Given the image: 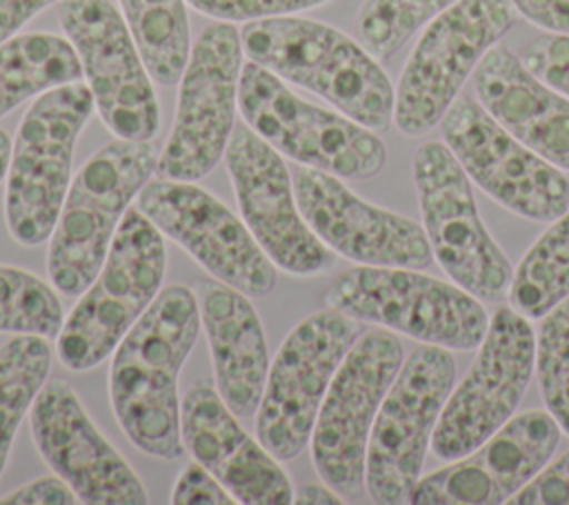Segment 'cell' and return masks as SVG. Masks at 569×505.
<instances>
[{
  "label": "cell",
  "instance_id": "4dcf8cb0",
  "mask_svg": "<svg viewBox=\"0 0 569 505\" xmlns=\"http://www.w3.org/2000/svg\"><path fill=\"white\" fill-rule=\"evenodd\" d=\"M536 376L547 412L569 434V296L542 316L536 334Z\"/></svg>",
  "mask_w": 569,
  "mask_h": 505
},
{
  "label": "cell",
  "instance_id": "ab89813d",
  "mask_svg": "<svg viewBox=\"0 0 569 505\" xmlns=\"http://www.w3.org/2000/svg\"><path fill=\"white\" fill-rule=\"evenodd\" d=\"M11 138L9 133L0 127V182L4 180L7 176V169H9V158H11Z\"/></svg>",
  "mask_w": 569,
  "mask_h": 505
},
{
  "label": "cell",
  "instance_id": "e0dca14e",
  "mask_svg": "<svg viewBox=\"0 0 569 505\" xmlns=\"http://www.w3.org/2000/svg\"><path fill=\"white\" fill-rule=\"evenodd\" d=\"M440 127L469 180L509 211L549 222L569 209L567 176L513 138L473 98L458 96Z\"/></svg>",
  "mask_w": 569,
  "mask_h": 505
},
{
  "label": "cell",
  "instance_id": "83f0119b",
  "mask_svg": "<svg viewBox=\"0 0 569 505\" xmlns=\"http://www.w3.org/2000/svg\"><path fill=\"white\" fill-rule=\"evenodd\" d=\"M507 296L531 318H542L569 296V209L522 256Z\"/></svg>",
  "mask_w": 569,
  "mask_h": 505
},
{
  "label": "cell",
  "instance_id": "ffe728a7",
  "mask_svg": "<svg viewBox=\"0 0 569 505\" xmlns=\"http://www.w3.org/2000/svg\"><path fill=\"white\" fill-rule=\"evenodd\" d=\"M293 191L311 231L353 263L422 269L433 260L422 225L362 200L333 174L300 167Z\"/></svg>",
  "mask_w": 569,
  "mask_h": 505
},
{
  "label": "cell",
  "instance_id": "8992f818",
  "mask_svg": "<svg viewBox=\"0 0 569 505\" xmlns=\"http://www.w3.org/2000/svg\"><path fill=\"white\" fill-rule=\"evenodd\" d=\"M325 298L327 307L360 323L445 349H473L489 327V316L473 294L411 267L345 269L331 280Z\"/></svg>",
  "mask_w": 569,
  "mask_h": 505
},
{
  "label": "cell",
  "instance_id": "1f68e13d",
  "mask_svg": "<svg viewBox=\"0 0 569 505\" xmlns=\"http://www.w3.org/2000/svg\"><path fill=\"white\" fill-rule=\"evenodd\" d=\"M196 11L222 22H251L276 16H293L329 0H187Z\"/></svg>",
  "mask_w": 569,
  "mask_h": 505
},
{
  "label": "cell",
  "instance_id": "ba28073f",
  "mask_svg": "<svg viewBox=\"0 0 569 505\" xmlns=\"http://www.w3.org/2000/svg\"><path fill=\"white\" fill-rule=\"evenodd\" d=\"M513 22L511 0H458L436 16L398 78L393 100L398 131L413 138L440 125L465 80Z\"/></svg>",
  "mask_w": 569,
  "mask_h": 505
},
{
  "label": "cell",
  "instance_id": "d6a6232c",
  "mask_svg": "<svg viewBox=\"0 0 569 505\" xmlns=\"http://www.w3.org/2000/svg\"><path fill=\"white\" fill-rule=\"evenodd\" d=\"M522 62L533 76L569 98V36L545 33L533 38L522 51Z\"/></svg>",
  "mask_w": 569,
  "mask_h": 505
},
{
  "label": "cell",
  "instance_id": "f546056e",
  "mask_svg": "<svg viewBox=\"0 0 569 505\" xmlns=\"http://www.w3.org/2000/svg\"><path fill=\"white\" fill-rule=\"evenodd\" d=\"M458 0H365L356 16V40L378 60H389L405 42Z\"/></svg>",
  "mask_w": 569,
  "mask_h": 505
},
{
  "label": "cell",
  "instance_id": "4fadbf2b",
  "mask_svg": "<svg viewBox=\"0 0 569 505\" xmlns=\"http://www.w3.org/2000/svg\"><path fill=\"white\" fill-rule=\"evenodd\" d=\"M413 182L427 240L447 276L476 298L507 296L511 263L487 231L469 176L445 142L427 140L416 149Z\"/></svg>",
  "mask_w": 569,
  "mask_h": 505
},
{
  "label": "cell",
  "instance_id": "484cf974",
  "mask_svg": "<svg viewBox=\"0 0 569 505\" xmlns=\"http://www.w3.org/2000/svg\"><path fill=\"white\" fill-rule=\"evenodd\" d=\"M138 51L160 85H176L191 53L184 0H118Z\"/></svg>",
  "mask_w": 569,
  "mask_h": 505
},
{
  "label": "cell",
  "instance_id": "d590c367",
  "mask_svg": "<svg viewBox=\"0 0 569 505\" xmlns=\"http://www.w3.org/2000/svg\"><path fill=\"white\" fill-rule=\"evenodd\" d=\"M76 505L80 503L71 485L58 474L38 476L13 492L0 496V505Z\"/></svg>",
  "mask_w": 569,
  "mask_h": 505
},
{
  "label": "cell",
  "instance_id": "7a4b0ae2",
  "mask_svg": "<svg viewBox=\"0 0 569 505\" xmlns=\"http://www.w3.org/2000/svg\"><path fill=\"white\" fill-rule=\"evenodd\" d=\"M244 56L280 80L313 91L340 113L385 131L393 120L396 89L358 40L311 18L276 16L240 29Z\"/></svg>",
  "mask_w": 569,
  "mask_h": 505
},
{
  "label": "cell",
  "instance_id": "30bf717a",
  "mask_svg": "<svg viewBox=\"0 0 569 505\" xmlns=\"http://www.w3.org/2000/svg\"><path fill=\"white\" fill-rule=\"evenodd\" d=\"M242 40L233 22L207 24L180 76L173 127L158 154L156 174L196 182L224 156L236 127Z\"/></svg>",
  "mask_w": 569,
  "mask_h": 505
},
{
  "label": "cell",
  "instance_id": "d4e9b609",
  "mask_svg": "<svg viewBox=\"0 0 569 505\" xmlns=\"http://www.w3.org/2000/svg\"><path fill=\"white\" fill-rule=\"evenodd\" d=\"M80 78L82 65L67 38L16 33L0 42V118L20 102Z\"/></svg>",
  "mask_w": 569,
  "mask_h": 505
},
{
  "label": "cell",
  "instance_id": "6da1fadb",
  "mask_svg": "<svg viewBox=\"0 0 569 505\" xmlns=\"http://www.w3.org/2000/svg\"><path fill=\"white\" fill-rule=\"evenodd\" d=\"M200 300L187 285H169L111 354L109 398L124 436L144 454H184L178 376L200 334Z\"/></svg>",
  "mask_w": 569,
  "mask_h": 505
},
{
  "label": "cell",
  "instance_id": "836d02e7",
  "mask_svg": "<svg viewBox=\"0 0 569 505\" xmlns=\"http://www.w3.org/2000/svg\"><path fill=\"white\" fill-rule=\"evenodd\" d=\"M507 503L511 505H569V449L542 467Z\"/></svg>",
  "mask_w": 569,
  "mask_h": 505
},
{
  "label": "cell",
  "instance_id": "3957f363",
  "mask_svg": "<svg viewBox=\"0 0 569 505\" xmlns=\"http://www.w3.org/2000/svg\"><path fill=\"white\" fill-rule=\"evenodd\" d=\"M151 140L116 138L91 154L71 178L49 236L47 271L64 296H80L98 276L131 200L158 165Z\"/></svg>",
  "mask_w": 569,
  "mask_h": 505
},
{
  "label": "cell",
  "instance_id": "8fae6325",
  "mask_svg": "<svg viewBox=\"0 0 569 505\" xmlns=\"http://www.w3.org/2000/svg\"><path fill=\"white\" fill-rule=\"evenodd\" d=\"M453 378L456 360L438 345L416 347L400 365L367 445L365 487L373 503H409Z\"/></svg>",
  "mask_w": 569,
  "mask_h": 505
},
{
  "label": "cell",
  "instance_id": "4316f807",
  "mask_svg": "<svg viewBox=\"0 0 569 505\" xmlns=\"http://www.w3.org/2000/svg\"><path fill=\"white\" fill-rule=\"evenodd\" d=\"M53 349L47 336L16 334L0 345V478L16 432L47 383Z\"/></svg>",
  "mask_w": 569,
  "mask_h": 505
},
{
  "label": "cell",
  "instance_id": "f1b7e54d",
  "mask_svg": "<svg viewBox=\"0 0 569 505\" xmlns=\"http://www.w3.org/2000/svg\"><path fill=\"white\" fill-rule=\"evenodd\" d=\"M64 323L58 289L40 276L0 265V331L56 338Z\"/></svg>",
  "mask_w": 569,
  "mask_h": 505
},
{
  "label": "cell",
  "instance_id": "d6986e66",
  "mask_svg": "<svg viewBox=\"0 0 569 505\" xmlns=\"http://www.w3.org/2000/svg\"><path fill=\"white\" fill-rule=\"evenodd\" d=\"M44 463L89 505H147L149 496L122 454L102 436L64 380H47L29 412Z\"/></svg>",
  "mask_w": 569,
  "mask_h": 505
},
{
  "label": "cell",
  "instance_id": "e575fe53",
  "mask_svg": "<svg viewBox=\"0 0 569 505\" xmlns=\"http://www.w3.org/2000/svg\"><path fill=\"white\" fill-rule=\"evenodd\" d=\"M173 505H233L238 503L229 489L198 461L189 463L176 478L171 489Z\"/></svg>",
  "mask_w": 569,
  "mask_h": 505
},
{
  "label": "cell",
  "instance_id": "7402d4cb",
  "mask_svg": "<svg viewBox=\"0 0 569 505\" xmlns=\"http://www.w3.org/2000/svg\"><path fill=\"white\" fill-rule=\"evenodd\" d=\"M184 449L244 505H289L293 487L280 461L251 438L209 378L196 380L180 400Z\"/></svg>",
  "mask_w": 569,
  "mask_h": 505
},
{
  "label": "cell",
  "instance_id": "cb8c5ba5",
  "mask_svg": "<svg viewBox=\"0 0 569 505\" xmlns=\"http://www.w3.org/2000/svg\"><path fill=\"white\" fill-rule=\"evenodd\" d=\"M198 300L213 360V383L238 418H251L271 365L260 316L244 291L220 280L207 283Z\"/></svg>",
  "mask_w": 569,
  "mask_h": 505
},
{
  "label": "cell",
  "instance_id": "7c38bea8",
  "mask_svg": "<svg viewBox=\"0 0 569 505\" xmlns=\"http://www.w3.org/2000/svg\"><path fill=\"white\" fill-rule=\"evenodd\" d=\"M402 356L405 347L389 329L362 331L329 383L311 432V458L338 494L365 489L369 434Z\"/></svg>",
  "mask_w": 569,
  "mask_h": 505
},
{
  "label": "cell",
  "instance_id": "5b68a950",
  "mask_svg": "<svg viewBox=\"0 0 569 505\" xmlns=\"http://www.w3.org/2000/svg\"><path fill=\"white\" fill-rule=\"evenodd\" d=\"M93 109L91 89L69 82L36 96L24 111L4 189V220L16 242L36 247L51 236L71 185L73 149Z\"/></svg>",
  "mask_w": 569,
  "mask_h": 505
},
{
  "label": "cell",
  "instance_id": "9a60e30c",
  "mask_svg": "<svg viewBox=\"0 0 569 505\" xmlns=\"http://www.w3.org/2000/svg\"><path fill=\"white\" fill-rule=\"evenodd\" d=\"M58 20L107 129L116 138L151 140L160 129V105L124 16L111 0H60Z\"/></svg>",
  "mask_w": 569,
  "mask_h": 505
},
{
  "label": "cell",
  "instance_id": "44dd1931",
  "mask_svg": "<svg viewBox=\"0 0 569 505\" xmlns=\"http://www.w3.org/2000/svg\"><path fill=\"white\" fill-rule=\"evenodd\" d=\"M560 425L549 412L511 416L473 452L420 478L413 505H498L507 503L551 458Z\"/></svg>",
  "mask_w": 569,
  "mask_h": 505
},
{
  "label": "cell",
  "instance_id": "ac0fdd59",
  "mask_svg": "<svg viewBox=\"0 0 569 505\" xmlns=\"http://www.w3.org/2000/svg\"><path fill=\"white\" fill-rule=\"evenodd\" d=\"M224 162L242 220L273 265L300 278L327 274L333 251L302 218L282 154L249 125H236Z\"/></svg>",
  "mask_w": 569,
  "mask_h": 505
},
{
  "label": "cell",
  "instance_id": "f35d334b",
  "mask_svg": "<svg viewBox=\"0 0 569 505\" xmlns=\"http://www.w3.org/2000/svg\"><path fill=\"white\" fill-rule=\"evenodd\" d=\"M293 503H298V505H340V503H345V498L322 481V483H305L293 494Z\"/></svg>",
  "mask_w": 569,
  "mask_h": 505
},
{
  "label": "cell",
  "instance_id": "74e56055",
  "mask_svg": "<svg viewBox=\"0 0 569 505\" xmlns=\"http://www.w3.org/2000/svg\"><path fill=\"white\" fill-rule=\"evenodd\" d=\"M60 0H0V42L16 36L33 16Z\"/></svg>",
  "mask_w": 569,
  "mask_h": 505
},
{
  "label": "cell",
  "instance_id": "8d00e7d4",
  "mask_svg": "<svg viewBox=\"0 0 569 505\" xmlns=\"http://www.w3.org/2000/svg\"><path fill=\"white\" fill-rule=\"evenodd\" d=\"M529 22L560 36H569V0H511Z\"/></svg>",
  "mask_w": 569,
  "mask_h": 505
},
{
  "label": "cell",
  "instance_id": "5bb4252c",
  "mask_svg": "<svg viewBox=\"0 0 569 505\" xmlns=\"http://www.w3.org/2000/svg\"><path fill=\"white\" fill-rule=\"evenodd\" d=\"M533 363L536 334L531 323L511 307H498L471 367L445 400L431 434L433 454L456 461L498 432L525 396Z\"/></svg>",
  "mask_w": 569,
  "mask_h": 505
},
{
  "label": "cell",
  "instance_id": "603a6c76",
  "mask_svg": "<svg viewBox=\"0 0 569 505\" xmlns=\"http://www.w3.org/2000/svg\"><path fill=\"white\" fill-rule=\"evenodd\" d=\"M473 91L513 138L569 169V98L533 76L509 47L496 42L485 53L473 69Z\"/></svg>",
  "mask_w": 569,
  "mask_h": 505
},
{
  "label": "cell",
  "instance_id": "2e32d148",
  "mask_svg": "<svg viewBox=\"0 0 569 505\" xmlns=\"http://www.w3.org/2000/svg\"><path fill=\"white\" fill-rule=\"evenodd\" d=\"M136 207L216 280L247 296L273 291L278 280L273 260L244 220L207 189L189 180L158 176L140 189Z\"/></svg>",
  "mask_w": 569,
  "mask_h": 505
},
{
  "label": "cell",
  "instance_id": "277c9868",
  "mask_svg": "<svg viewBox=\"0 0 569 505\" xmlns=\"http://www.w3.org/2000/svg\"><path fill=\"white\" fill-rule=\"evenodd\" d=\"M164 267V236L138 207H129L98 276L56 336L60 363L71 372L104 363L162 289Z\"/></svg>",
  "mask_w": 569,
  "mask_h": 505
},
{
  "label": "cell",
  "instance_id": "9c48e42d",
  "mask_svg": "<svg viewBox=\"0 0 569 505\" xmlns=\"http://www.w3.org/2000/svg\"><path fill=\"white\" fill-rule=\"evenodd\" d=\"M360 334V320L329 307L302 318L280 343L256 412L258 440L280 463L311 440L329 383Z\"/></svg>",
  "mask_w": 569,
  "mask_h": 505
},
{
  "label": "cell",
  "instance_id": "52a82bcc",
  "mask_svg": "<svg viewBox=\"0 0 569 505\" xmlns=\"http://www.w3.org/2000/svg\"><path fill=\"white\" fill-rule=\"evenodd\" d=\"M238 107L258 136L302 167L367 180L387 162V149L373 129L300 98L276 73L251 60L242 65Z\"/></svg>",
  "mask_w": 569,
  "mask_h": 505
}]
</instances>
